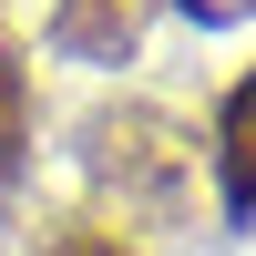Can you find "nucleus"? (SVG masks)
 I'll use <instances>...</instances> for the list:
<instances>
[{
    "label": "nucleus",
    "mask_w": 256,
    "mask_h": 256,
    "mask_svg": "<svg viewBox=\"0 0 256 256\" xmlns=\"http://www.w3.org/2000/svg\"><path fill=\"white\" fill-rule=\"evenodd\" d=\"M174 10H195V20H236L246 0H174Z\"/></svg>",
    "instance_id": "6"
},
{
    "label": "nucleus",
    "mask_w": 256,
    "mask_h": 256,
    "mask_svg": "<svg viewBox=\"0 0 256 256\" xmlns=\"http://www.w3.org/2000/svg\"><path fill=\"white\" fill-rule=\"evenodd\" d=\"M82 164H92V184L123 205V226H174L184 205H195V144H184V123L154 113V102L92 113Z\"/></svg>",
    "instance_id": "1"
},
{
    "label": "nucleus",
    "mask_w": 256,
    "mask_h": 256,
    "mask_svg": "<svg viewBox=\"0 0 256 256\" xmlns=\"http://www.w3.org/2000/svg\"><path fill=\"white\" fill-rule=\"evenodd\" d=\"M216 205L256 226V72H236L216 102Z\"/></svg>",
    "instance_id": "3"
},
{
    "label": "nucleus",
    "mask_w": 256,
    "mask_h": 256,
    "mask_svg": "<svg viewBox=\"0 0 256 256\" xmlns=\"http://www.w3.org/2000/svg\"><path fill=\"white\" fill-rule=\"evenodd\" d=\"M154 0H52V52L72 62H134Z\"/></svg>",
    "instance_id": "2"
},
{
    "label": "nucleus",
    "mask_w": 256,
    "mask_h": 256,
    "mask_svg": "<svg viewBox=\"0 0 256 256\" xmlns=\"http://www.w3.org/2000/svg\"><path fill=\"white\" fill-rule=\"evenodd\" d=\"M31 134H41V113H31V62H20V41L0 31V184H20Z\"/></svg>",
    "instance_id": "4"
},
{
    "label": "nucleus",
    "mask_w": 256,
    "mask_h": 256,
    "mask_svg": "<svg viewBox=\"0 0 256 256\" xmlns=\"http://www.w3.org/2000/svg\"><path fill=\"white\" fill-rule=\"evenodd\" d=\"M41 256H134V236H123V226H62Z\"/></svg>",
    "instance_id": "5"
}]
</instances>
